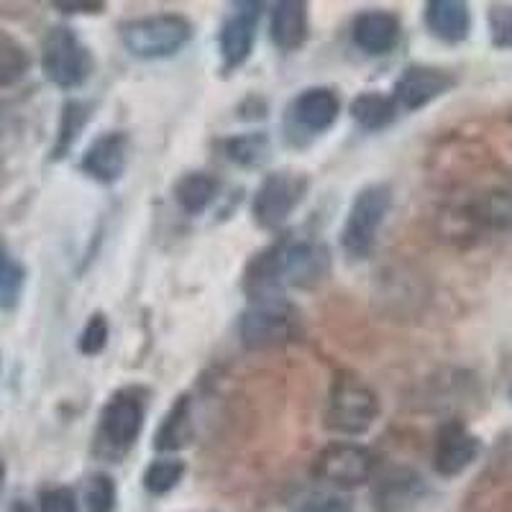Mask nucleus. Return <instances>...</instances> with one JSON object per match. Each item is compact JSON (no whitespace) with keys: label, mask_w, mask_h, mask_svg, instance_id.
I'll return each instance as SVG.
<instances>
[{"label":"nucleus","mask_w":512,"mask_h":512,"mask_svg":"<svg viewBox=\"0 0 512 512\" xmlns=\"http://www.w3.org/2000/svg\"><path fill=\"white\" fill-rule=\"evenodd\" d=\"M377 459L367 446L351 441L328 443L313 461V474L333 487L354 489L374 477Z\"/></svg>","instance_id":"7"},{"label":"nucleus","mask_w":512,"mask_h":512,"mask_svg":"<svg viewBox=\"0 0 512 512\" xmlns=\"http://www.w3.org/2000/svg\"><path fill=\"white\" fill-rule=\"evenodd\" d=\"M277 262H280L282 285L287 287H315L331 272V256L323 244L315 239H282L274 244Z\"/></svg>","instance_id":"9"},{"label":"nucleus","mask_w":512,"mask_h":512,"mask_svg":"<svg viewBox=\"0 0 512 512\" xmlns=\"http://www.w3.org/2000/svg\"><path fill=\"white\" fill-rule=\"evenodd\" d=\"M392 190L390 185H369L359 190L346 216L341 231V246L351 259H367L377 244V233L384 218L390 216Z\"/></svg>","instance_id":"5"},{"label":"nucleus","mask_w":512,"mask_h":512,"mask_svg":"<svg viewBox=\"0 0 512 512\" xmlns=\"http://www.w3.org/2000/svg\"><path fill=\"white\" fill-rule=\"evenodd\" d=\"M128 164V136L123 131H108V134L98 136L93 144L88 146V152L82 157V172L90 175L93 180L111 182L121 180Z\"/></svg>","instance_id":"15"},{"label":"nucleus","mask_w":512,"mask_h":512,"mask_svg":"<svg viewBox=\"0 0 512 512\" xmlns=\"http://www.w3.org/2000/svg\"><path fill=\"white\" fill-rule=\"evenodd\" d=\"M482 441L464 423L448 420L438 428L433 446V466L441 477H459L477 461Z\"/></svg>","instance_id":"13"},{"label":"nucleus","mask_w":512,"mask_h":512,"mask_svg":"<svg viewBox=\"0 0 512 512\" xmlns=\"http://www.w3.org/2000/svg\"><path fill=\"white\" fill-rule=\"evenodd\" d=\"M300 336H303L300 310L285 295L249 300V308L241 315V341L246 349H277L292 344Z\"/></svg>","instance_id":"1"},{"label":"nucleus","mask_w":512,"mask_h":512,"mask_svg":"<svg viewBox=\"0 0 512 512\" xmlns=\"http://www.w3.org/2000/svg\"><path fill=\"white\" fill-rule=\"evenodd\" d=\"M295 512H351V507L349 502H344L341 497L323 495V497H310V500H305Z\"/></svg>","instance_id":"30"},{"label":"nucleus","mask_w":512,"mask_h":512,"mask_svg":"<svg viewBox=\"0 0 512 512\" xmlns=\"http://www.w3.org/2000/svg\"><path fill=\"white\" fill-rule=\"evenodd\" d=\"M433 505V492L425 479L408 466H395L382 474L374 487L377 512H428Z\"/></svg>","instance_id":"10"},{"label":"nucleus","mask_w":512,"mask_h":512,"mask_svg":"<svg viewBox=\"0 0 512 512\" xmlns=\"http://www.w3.org/2000/svg\"><path fill=\"white\" fill-rule=\"evenodd\" d=\"M3 489H6V464L0 459V495H3Z\"/></svg>","instance_id":"32"},{"label":"nucleus","mask_w":512,"mask_h":512,"mask_svg":"<svg viewBox=\"0 0 512 512\" xmlns=\"http://www.w3.org/2000/svg\"><path fill=\"white\" fill-rule=\"evenodd\" d=\"M185 464L180 459H157L144 472V487L152 495H167L180 484Z\"/></svg>","instance_id":"25"},{"label":"nucleus","mask_w":512,"mask_h":512,"mask_svg":"<svg viewBox=\"0 0 512 512\" xmlns=\"http://www.w3.org/2000/svg\"><path fill=\"white\" fill-rule=\"evenodd\" d=\"M116 482L108 474H95L85 489L88 512H116Z\"/></svg>","instance_id":"26"},{"label":"nucleus","mask_w":512,"mask_h":512,"mask_svg":"<svg viewBox=\"0 0 512 512\" xmlns=\"http://www.w3.org/2000/svg\"><path fill=\"white\" fill-rule=\"evenodd\" d=\"M39 510L41 512H80V507H77V497L72 489L52 487L41 492Z\"/></svg>","instance_id":"29"},{"label":"nucleus","mask_w":512,"mask_h":512,"mask_svg":"<svg viewBox=\"0 0 512 512\" xmlns=\"http://www.w3.org/2000/svg\"><path fill=\"white\" fill-rule=\"evenodd\" d=\"M341 113V98L331 88H308L292 100L290 118L305 134H323L336 123Z\"/></svg>","instance_id":"16"},{"label":"nucleus","mask_w":512,"mask_h":512,"mask_svg":"<svg viewBox=\"0 0 512 512\" xmlns=\"http://www.w3.org/2000/svg\"><path fill=\"white\" fill-rule=\"evenodd\" d=\"M402 26L400 18L390 11H364L354 18V26H351V39H354L356 47L361 49L369 57H382V54H390L400 41Z\"/></svg>","instance_id":"14"},{"label":"nucleus","mask_w":512,"mask_h":512,"mask_svg":"<svg viewBox=\"0 0 512 512\" xmlns=\"http://www.w3.org/2000/svg\"><path fill=\"white\" fill-rule=\"evenodd\" d=\"M41 72L62 90L80 88L93 72L90 49L67 26H54L41 41Z\"/></svg>","instance_id":"4"},{"label":"nucleus","mask_w":512,"mask_h":512,"mask_svg":"<svg viewBox=\"0 0 512 512\" xmlns=\"http://www.w3.org/2000/svg\"><path fill=\"white\" fill-rule=\"evenodd\" d=\"M456 85V77L441 67H425V64H413L402 72L400 80L395 82L392 100H395L397 111L413 113L431 105L441 95Z\"/></svg>","instance_id":"12"},{"label":"nucleus","mask_w":512,"mask_h":512,"mask_svg":"<svg viewBox=\"0 0 512 512\" xmlns=\"http://www.w3.org/2000/svg\"><path fill=\"white\" fill-rule=\"evenodd\" d=\"M11 512H31V507L26 505V502H21V500H18V502H13Z\"/></svg>","instance_id":"33"},{"label":"nucleus","mask_w":512,"mask_h":512,"mask_svg":"<svg viewBox=\"0 0 512 512\" xmlns=\"http://www.w3.org/2000/svg\"><path fill=\"white\" fill-rule=\"evenodd\" d=\"M218 198V180L205 172H187L177 180L175 200L187 216H200Z\"/></svg>","instance_id":"19"},{"label":"nucleus","mask_w":512,"mask_h":512,"mask_svg":"<svg viewBox=\"0 0 512 512\" xmlns=\"http://www.w3.org/2000/svg\"><path fill=\"white\" fill-rule=\"evenodd\" d=\"M108 336H111V326H108V318L103 313L90 315V320L85 323L80 333V351L85 356H95L108 346Z\"/></svg>","instance_id":"28"},{"label":"nucleus","mask_w":512,"mask_h":512,"mask_svg":"<svg viewBox=\"0 0 512 512\" xmlns=\"http://www.w3.org/2000/svg\"><path fill=\"white\" fill-rule=\"evenodd\" d=\"M192 39V24L180 13H154L126 21L121 26V41L128 54L139 59H164L187 47Z\"/></svg>","instance_id":"3"},{"label":"nucleus","mask_w":512,"mask_h":512,"mask_svg":"<svg viewBox=\"0 0 512 512\" xmlns=\"http://www.w3.org/2000/svg\"><path fill=\"white\" fill-rule=\"evenodd\" d=\"M510 397H512V392H510Z\"/></svg>","instance_id":"34"},{"label":"nucleus","mask_w":512,"mask_h":512,"mask_svg":"<svg viewBox=\"0 0 512 512\" xmlns=\"http://www.w3.org/2000/svg\"><path fill=\"white\" fill-rule=\"evenodd\" d=\"M269 136L267 134H241L226 141V154L231 162L241 167H259L269 159Z\"/></svg>","instance_id":"23"},{"label":"nucleus","mask_w":512,"mask_h":512,"mask_svg":"<svg viewBox=\"0 0 512 512\" xmlns=\"http://www.w3.org/2000/svg\"><path fill=\"white\" fill-rule=\"evenodd\" d=\"M305 190H308V180L295 172H272L264 177L251 203V216L256 226L267 231L280 228L292 216V210L300 205Z\"/></svg>","instance_id":"8"},{"label":"nucleus","mask_w":512,"mask_h":512,"mask_svg":"<svg viewBox=\"0 0 512 512\" xmlns=\"http://www.w3.org/2000/svg\"><path fill=\"white\" fill-rule=\"evenodd\" d=\"M88 116H90V108L85 103H80V100H70V103L64 105L62 121H59L57 144H54V152H52L54 159L64 157V154L70 152L72 144H75L77 136H80V131L85 128V123H88Z\"/></svg>","instance_id":"24"},{"label":"nucleus","mask_w":512,"mask_h":512,"mask_svg":"<svg viewBox=\"0 0 512 512\" xmlns=\"http://www.w3.org/2000/svg\"><path fill=\"white\" fill-rule=\"evenodd\" d=\"M489 39L497 49H512V3L489 6Z\"/></svg>","instance_id":"27"},{"label":"nucleus","mask_w":512,"mask_h":512,"mask_svg":"<svg viewBox=\"0 0 512 512\" xmlns=\"http://www.w3.org/2000/svg\"><path fill=\"white\" fill-rule=\"evenodd\" d=\"M190 436H192L190 397L182 395L180 400L169 408V413L164 415L157 436H154V448H157V451H177V448L187 446Z\"/></svg>","instance_id":"20"},{"label":"nucleus","mask_w":512,"mask_h":512,"mask_svg":"<svg viewBox=\"0 0 512 512\" xmlns=\"http://www.w3.org/2000/svg\"><path fill=\"white\" fill-rule=\"evenodd\" d=\"M397 105L392 95L361 93L351 103V118L367 131H382L397 118Z\"/></svg>","instance_id":"21"},{"label":"nucleus","mask_w":512,"mask_h":512,"mask_svg":"<svg viewBox=\"0 0 512 512\" xmlns=\"http://www.w3.org/2000/svg\"><path fill=\"white\" fill-rule=\"evenodd\" d=\"M146 418V395L144 390L126 387L118 390L111 400L105 402L103 413H100L98 441L103 443L111 454L121 456L128 448L134 446L144 428Z\"/></svg>","instance_id":"6"},{"label":"nucleus","mask_w":512,"mask_h":512,"mask_svg":"<svg viewBox=\"0 0 512 512\" xmlns=\"http://www.w3.org/2000/svg\"><path fill=\"white\" fill-rule=\"evenodd\" d=\"M269 31H272L274 47L280 52H295L308 41V6L300 0H282L272 8L269 18Z\"/></svg>","instance_id":"17"},{"label":"nucleus","mask_w":512,"mask_h":512,"mask_svg":"<svg viewBox=\"0 0 512 512\" xmlns=\"http://www.w3.org/2000/svg\"><path fill=\"white\" fill-rule=\"evenodd\" d=\"M54 8H59L62 13H103V3H93V0H88V3H64V0H59V3H54Z\"/></svg>","instance_id":"31"},{"label":"nucleus","mask_w":512,"mask_h":512,"mask_svg":"<svg viewBox=\"0 0 512 512\" xmlns=\"http://www.w3.org/2000/svg\"><path fill=\"white\" fill-rule=\"evenodd\" d=\"M26 282V269L21 267L16 256L0 244V308L11 310L21 300Z\"/></svg>","instance_id":"22"},{"label":"nucleus","mask_w":512,"mask_h":512,"mask_svg":"<svg viewBox=\"0 0 512 512\" xmlns=\"http://www.w3.org/2000/svg\"><path fill=\"white\" fill-rule=\"evenodd\" d=\"M264 3H236L233 11L228 13L226 21L221 26V34H218V44H221V57H223V70H239L241 64L251 57L256 41V26H259V18H262Z\"/></svg>","instance_id":"11"},{"label":"nucleus","mask_w":512,"mask_h":512,"mask_svg":"<svg viewBox=\"0 0 512 512\" xmlns=\"http://www.w3.org/2000/svg\"><path fill=\"white\" fill-rule=\"evenodd\" d=\"M379 415L377 392L359 374L338 372L331 382L326 408V425L341 436H361Z\"/></svg>","instance_id":"2"},{"label":"nucleus","mask_w":512,"mask_h":512,"mask_svg":"<svg viewBox=\"0 0 512 512\" xmlns=\"http://www.w3.org/2000/svg\"><path fill=\"white\" fill-rule=\"evenodd\" d=\"M425 26L436 39L459 44L472 31V13L461 0H431L425 3Z\"/></svg>","instance_id":"18"}]
</instances>
